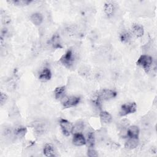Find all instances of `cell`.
Returning <instances> with one entry per match:
<instances>
[{"label":"cell","mask_w":157,"mask_h":157,"mask_svg":"<svg viewBox=\"0 0 157 157\" xmlns=\"http://www.w3.org/2000/svg\"><path fill=\"white\" fill-rule=\"evenodd\" d=\"M75 55L71 49L67 50L66 53L60 58V63L66 67L71 68L75 63Z\"/></svg>","instance_id":"1"},{"label":"cell","mask_w":157,"mask_h":157,"mask_svg":"<svg viewBox=\"0 0 157 157\" xmlns=\"http://www.w3.org/2000/svg\"><path fill=\"white\" fill-rule=\"evenodd\" d=\"M136 64L141 67L146 72H148L153 64V58L148 55H142L137 59Z\"/></svg>","instance_id":"2"},{"label":"cell","mask_w":157,"mask_h":157,"mask_svg":"<svg viewBox=\"0 0 157 157\" xmlns=\"http://www.w3.org/2000/svg\"><path fill=\"white\" fill-rule=\"evenodd\" d=\"M137 111V104L135 102H128L121 105L119 115L121 117H124L126 115L134 113Z\"/></svg>","instance_id":"3"},{"label":"cell","mask_w":157,"mask_h":157,"mask_svg":"<svg viewBox=\"0 0 157 157\" xmlns=\"http://www.w3.org/2000/svg\"><path fill=\"white\" fill-rule=\"evenodd\" d=\"M117 95V93L111 89H103L97 93L96 96L102 101L112 99L115 98Z\"/></svg>","instance_id":"4"},{"label":"cell","mask_w":157,"mask_h":157,"mask_svg":"<svg viewBox=\"0 0 157 157\" xmlns=\"http://www.w3.org/2000/svg\"><path fill=\"white\" fill-rule=\"evenodd\" d=\"M62 100L63 107L64 109H67L77 105L80 102V97L77 96H70L64 97Z\"/></svg>","instance_id":"5"},{"label":"cell","mask_w":157,"mask_h":157,"mask_svg":"<svg viewBox=\"0 0 157 157\" xmlns=\"http://www.w3.org/2000/svg\"><path fill=\"white\" fill-rule=\"evenodd\" d=\"M59 126L61 129L63 134L66 136H69L73 130V124L68 120L61 118L59 120Z\"/></svg>","instance_id":"6"},{"label":"cell","mask_w":157,"mask_h":157,"mask_svg":"<svg viewBox=\"0 0 157 157\" xmlns=\"http://www.w3.org/2000/svg\"><path fill=\"white\" fill-rule=\"evenodd\" d=\"M72 143L76 146H82L86 144V139L82 132L74 133Z\"/></svg>","instance_id":"7"},{"label":"cell","mask_w":157,"mask_h":157,"mask_svg":"<svg viewBox=\"0 0 157 157\" xmlns=\"http://www.w3.org/2000/svg\"><path fill=\"white\" fill-rule=\"evenodd\" d=\"M139 129L136 125H132L128 126L127 131H126V135L128 138H134V139H138L139 136Z\"/></svg>","instance_id":"8"},{"label":"cell","mask_w":157,"mask_h":157,"mask_svg":"<svg viewBox=\"0 0 157 157\" xmlns=\"http://www.w3.org/2000/svg\"><path fill=\"white\" fill-rule=\"evenodd\" d=\"M51 78H52L51 71L47 67L43 68L42 70L39 72V79L41 81L46 82L50 80Z\"/></svg>","instance_id":"9"},{"label":"cell","mask_w":157,"mask_h":157,"mask_svg":"<svg viewBox=\"0 0 157 157\" xmlns=\"http://www.w3.org/2000/svg\"><path fill=\"white\" fill-rule=\"evenodd\" d=\"M50 44L53 48L58 49V48H61L63 47L60 36L57 33L53 34V36L52 37L50 40Z\"/></svg>","instance_id":"10"},{"label":"cell","mask_w":157,"mask_h":157,"mask_svg":"<svg viewBox=\"0 0 157 157\" xmlns=\"http://www.w3.org/2000/svg\"><path fill=\"white\" fill-rule=\"evenodd\" d=\"M31 21L36 26H39L43 21V16L41 13L36 12L30 16Z\"/></svg>","instance_id":"11"},{"label":"cell","mask_w":157,"mask_h":157,"mask_svg":"<svg viewBox=\"0 0 157 157\" xmlns=\"http://www.w3.org/2000/svg\"><path fill=\"white\" fill-rule=\"evenodd\" d=\"M132 32L136 37H140L144 35V30L142 26L139 24H134L132 26Z\"/></svg>","instance_id":"12"},{"label":"cell","mask_w":157,"mask_h":157,"mask_svg":"<svg viewBox=\"0 0 157 157\" xmlns=\"http://www.w3.org/2000/svg\"><path fill=\"white\" fill-rule=\"evenodd\" d=\"M66 93V87L64 86L56 87L54 91L55 98L57 100L63 99L65 96L64 94Z\"/></svg>","instance_id":"13"},{"label":"cell","mask_w":157,"mask_h":157,"mask_svg":"<svg viewBox=\"0 0 157 157\" xmlns=\"http://www.w3.org/2000/svg\"><path fill=\"white\" fill-rule=\"evenodd\" d=\"M104 10L105 13L107 15V16L111 17L113 15L115 12V6L112 2H106L104 6Z\"/></svg>","instance_id":"14"},{"label":"cell","mask_w":157,"mask_h":157,"mask_svg":"<svg viewBox=\"0 0 157 157\" xmlns=\"http://www.w3.org/2000/svg\"><path fill=\"white\" fill-rule=\"evenodd\" d=\"M43 153L44 156L47 157L55 156V152L53 146L50 144H47L44 147Z\"/></svg>","instance_id":"15"},{"label":"cell","mask_w":157,"mask_h":157,"mask_svg":"<svg viewBox=\"0 0 157 157\" xmlns=\"http://www.w3.org/2000/svg\"><path fill=\"white\" fill-rule=\"evenodd\" d=\"M99 118L101 121L104 124H109L112 120V117L111 115L106 111H101L99 113Z\"/></svg>","instance_id":"16"},{"label":"cell","mask_w":157,"mask_h":157,"mask_svg":"<svg viewBox=\"0 0 157 157\" xmlns=\"http://www.w3.org/2000/svg\"><path fill=\"white\" fill-rule=\"evenodd\" d=\"M139 145V139L134 138H128L127 141L124 144L126 148L129 150H132L136 148Z\"/></svg>","instance_id":"17"},{"label":"cell","mask_w":157,"mask_h":157,"mask_svg":"<svg viewBox=\"0 0 157 157\" xmlns=\"http://www.w3.org/2000/svg\"><path fill=\"white\" fill-rule=\"evenodd\" d=\"M86 144H87L88 148H94L95 145V136L93 131H89L86 134Z\"/></svg>","instance_id":"18"},{"label":"cell","mask_w":157,"mask_h":157,"mask_svg":"<svg viewBox=\"0 0 157 157\" xmlns=\"http://www.w3.org/2000/svg\"><path fill=\"white\" fill-rule=\"evenodd\" d=\"M27 132L26 128L23 126H18L16 127L13 131L14 135L18 137H23Z\"/></svg>","instance_id":"19"},{"label":"cell","mask_w":157,"mask_h":157,"mask_svg":"<svg viewBox=\"0 0 157 157\" xmlns=\"http://www.w3.org/2000/svg\"><path fill=\"white\" fill-rule=\"evenodd\" d=\"M131 33L128 31H123L120 34V39L123 43H128L131 40Z\"/></svg>","instance_id":"20"},{"label":"cell","mask_w":157,"mask_h":157,"mask_svg":"<svg viewBox=\"0 0 157 157\" xmlns=\"http://www.w3.org/2000/svg\"><path fill=\"white\" fill-rule=\"evenodd\" d=\"M84 123L83 121H79L77 122L74 125H73V133H77V132H82L84 129Z\"/></svg>","instance_id":"21"},{"label":"cell","mask_w":157,"mask_h":157,"mask_svg":"<svg viewBox=\"0 0 157 157\" xmlns=\"http://www.w3.org/2000/svg\"><path fill=\"white\" fill-rule=\"evenodd\" d=\"M33 1L30 0H13L10 2L16 6H25L30 4Z\"/></svg>","instance_id":"22"},{"label":"cell","mask_w":157,"mask_h":157,"mask_svg":"<svg viewBox=\"0 0 157 157\" xmlns=\"http://www.w3.org/2000/svg\"><path fill=\"white\" fill-rule=\"evenodd\" d=\"M7 99H8L7 95L6 94H5L4 93L1 92V96H0V104H1V106H2L6 103Z\"/></svg>","instance_id":"23"},{"label":"cell","mask_w":157,"mask_h":157,"mask_svg":"<svg viewBox=\"0 0 157 157\" xmlns=\"http://www.w3.org/2000/svg\"><path fill=\"white\" fill-rule=\"evenodd\" d=\"M3 134H4V137H7V138H10V137H12V134H14L13 131H12L10 129H9V128H5L4 130V131H3Z\"/></svg>","instance_id":"24"},{"label":"cell","mask_w":157,"mask_h":157,"mask_svg":"<svg viewBox=\"0 0 157 157\" xmlns=\"http://www.w3.org/2000/svg\"><path fill=\"white\" fill-rule=\"evenodd\" d=\"M87 155L90 157H94L98 156V154L97 153L96 151L94 149V148H88L87 151Z\"/></svg>","instance_id":"25"},{"label":"cell","mask_w":157,"mask_h":157,"mask_svg":"<svg viewBox=\"0 0 157 157\" xmlns=\"http://www.w3.org/2000/svg\"><path fill=\"white\" fill-rule=\"evenodd\" d=\"M2 21L5 25H9L10 23V18L7 15L2 14Z\"/></svg>","instance_id":"26"}]
</instances>
